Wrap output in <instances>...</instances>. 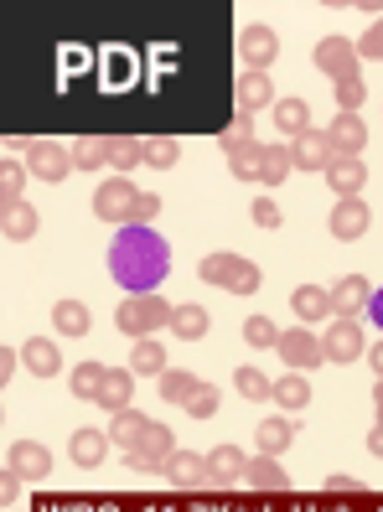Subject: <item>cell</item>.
<instances>
[{
    "mask_svg": "<svg viewBox=\"0 0 383 512\" xmlns=\"http://www.w3.org/2000/svg\"><path fill=\"white\" fill-rule=\"evenodd\" d=\"M109 275L125 295H156V285L171 275V244L156 228L130 223L109 244Z\"/></svg>",
    "mask_w": 383,
    "mask_h": 512,
    "instance_id": "cell-1",
    "label": "cell"
},
{
    "mask_svg": "<svg viewBox=\"0 0 383 512\" xmlns=\"http://www.w3.org/2000/svg\"><path fill=\"white\" fill-rule=\"evenodd\" d=\"M114 326H120L125 337H135V342L156 337L161 326H171V300H161V295H125L120 311H114Z\"/></svg>",
    "mask_w": 383,
    "mask_h": 512,
    "instance_id": "cell-2",
    "label": "cell"
},
{
    "mask_svg": "<svg viewBox=\"0 0 383 512\" xmlns=\"http://www.w3.org/2000/svg\"><path fill=\"white\" fill-rule=\"evenodd\" d=\"M202 280L223 285L233 295H254L259 290V264H249L244 254H208L202 259Z\"/></svg>",
    "mask_w": 383,
    "mask_h": 512,
    "instance_id": "cell-3",
    "label": "cell"
},
{
    "mask_svg": "<svg viewBox=\"0 0 383 512\" xmlns=\"http://www.w3.org/2000/svg\"><path fill=\"white\" fill-rule=\"evenodd\" d=\"M275 352L290 363V373H311V368L327 363V347H321V337H311V326H290V331H280Z\"/></svg>",
    "mask_w": 383,
    "mask_h": 512,
    "instance_id": "cell-4",
    "label": "cell"
},
{
    "mask_svg": "<svg viewBox=\"0 0 383 512\" xmlns=\"http://www.w3.org/2000/svg\"><path fill=\"white\" fill-rule=\"evenodd\" d=\"M135 202H140V192L125 182V176H114V182H99V192H94V213H99V223H125V228H130Z\"/></svg>",
    "mask_w": 383,
    "mask_h": 512,
    "instance_id": "cell-5",
    "label": "cell"
},
{
    "mask_svg": "<svg viewBox=\"0 0 383 512\" xmlns=\"http://www.w3.org/2000/svg\"><path fill=\"white\" fill-rule=\"evenodd\" d=\"M26 171L37 176V182H63V176L73 171V150H63L57 140H32L26 145Z\"/></svg>",
    "mask_w": 383,
    "mask_h": 512,
    "instance_id": "cell-6",
    "label": "cell"
},
{
    "mask_svg": "<svg viewBox=\"0 0 383 512\" xmlns=\"http://www.w3.org/2000/svg\"><path fill=\"white\" fill-rule=\"evenodd\" d=\"M321 347H327V363H358V357H368V342H363V326L358 321H332L327 337H321Z\"/></svg>",
    "mask_w": 383,
    "mask_h": 512,
    "instance_id": "cell-7",
    "label": "cell"
},
{
    "mask_svg": "<svg viewBox=\"0 0 383 512\" xmlns=\"http://www.w3.org/2000/svg\"><path fill=\"white\" fill-rule=\"evenodd\" d=\"M239 57H244V73H270V63L280 57V37L270 32V26H244Z\"/></svg>",
    "mask_w": 383,
    "mask_h": 512,
    "instance_id": "cell-8",
    "label": "cell"
},
{
    "mask_svg": "<svg viewBox=\"0 0 383 512\" xmlns=\"http://www.w3.org/2000/svg\"><path fill=\"white\" fill-rule=\"evenodd\" d=\"M358 63H363L358 42H347V37H321V42H316V68L327 73L332 83H337V78H352V73H358Z\"/></svg>",
    "mask_w": 383,
    "mask_h": 512,
    "instance_id": "cell-9",
    "label": "cell"
},
{
    "mask_svg": "<svg viewBox=\"0 0 383 512\" xmlns=\"http://www.w3.org/2000/svg\"><path fill=\"white\" fill-rule=\"evenodd\" d=\"M327 140L337 150V161H363V145H368V125L363 114H337L327 125Z\"/></svg>",
    "mask_w": 383,
    "mask_h": 512,
    "instance_id": "cell-10",
    "label": "cell"
},
{
    "mask_svg": "<svg viewBox=\"0 0 383 512\" xmlns=\"http://www.w3.org/2000/svg\"><path fill=\"white\" fill-rule=\"evenodd\" d=\"M290 161H296L301 171H327L337 161V150H332L327 130H306V135L290 140Z\"/></svg>",
    "mask_w": 383,
    "mask_h": 512,
    "instance_id": "cell-11",
    "label": "cell"
},
{
    "mask_svg": "<svg viewBox=\"0 0 383 512\" xmlns=\"http://www.w3.org/2000/svg\"><path fill=\"white\" fill-rule=\"evenodd\" d=\"M6 466H16L21 481H47V476H52V450L37 445V440H16V445L6 450Z\"/></svg>",
    "mask_w": 383,
    "mask_h": 512,
    "instance_id": "cell-12",
    "label": "cell"
},
{
    "mask_svg": "<svg viewBox=\"0 0 383 512\" xmlns=\"http://www.w3.org/2000/svg\"><path fill=\"white\" fill-rule=\"evenodd\" d=\"M368 300H373V285H368L363 275H347V280H337V285H332V316L358 321V316L368 311Z\"/></svg>",
    "mask_w": 383,
    "mask_h": 512,
    "instance_id": "cell-13",
    "label": "cell"
},
{
    "mask_svg": "<svg viewBox=\"0 0 383 512\" xmlns=\"http://www.w3.org/2000/svg\"><path fill=\"white\" fill-rule=\"evenodd\" d=\"M171 456H176V440H171V430H166V425H156L151 435L140 440V450H130L125 461H130V471H161Z\"/></svg>",
    "mask_w": 383,
    "mask_h": 512,
    "instance_id": "cell-14",
    "label": "cell"
},
{
    "mask_svg": "<svg viewBox=\"0 0 383 512\" xmlns=\"http://www.w3.org/2000/svg\"><path fill=\"white\" fill-rule=\"evenodd\" d=\"M171 487H182V492H197V487H213L208 481V456H192V450H176V456L161 466Z\"/></svg>",
    "mask_w": 383,
    "mask_h": 512,
    "instance_id": "cell-15",
    "label": "cell"
},
{
    "mask_svg": "<svg viewBox=\"0 0 383 512\" xmlns=\"http://www.w3.org/2000/svg\"><path fill=\"white\" fill-rule=\"evenodd\" d=\"M368 223H373V213H368V202H363V197H342V202L332 207V233L342 238V244L363 238V233H368Z\"/></svg>",
    "mask_w": 383,
    "mask_h": 512,
    "instance_id": "cell-16",
    "label": "cell"
},
{
    "mask_svg": "<svg viewBox=\"0 0 383 512\" xmlns=\"http://www.w3.org/2000/svg\"><path fill=\"white\" fill-rule=\"evenodd\" d=\"M151 430H156V419H145L140 409H120V414L109 419V440L120 445L125 456H130V450H140V440L151 435Z\"/></svg>",
    "mask_w": 383,
    "mask_h": 512,
    "instance_id": "cell-17",
    "label": "cell"
},
{
    "mask_svg": "<svg viewBox=\"0 0 383 512\" xmlns=\"http://www.w3.org/2000/svg\"><path fill=\"white\" fill-rule=\"evenodd\" d=\"M21 363H26V373L52 378V373H63V347L52 337H32V342H21Z\"/></svg>",
    "mask_w": 383,
    "mask_h": 512,
    "instance_id": "cell-18",
    "label": "cell"
},
{
    "mask_svg": "<svg viewBox=\"0 0 383 512\" xmlns=\"http://www.w3.org/2000/svg\"><path fill=\"white\" fill-rule=\"evenodd\" d=\"M244 466H249V456H244L239 445H218L213 456H208V481H213V487H239Z\"/></svg>",
    "mask_w": 383,
    "mask_h": 512,
    "instance_id": "cell-19",
    "label": "cell"
},
{
    "mask_svg": "<svg viewBox=\"0 0 383 512\" xmlns=\"http://www.w3.org/2000/svg\"><path fill=\"white\" fill-rule=\"evenodd\" d=\"M109 445H114V440H109L104 430H73V440H68V456H73V466L94 471V466H104Z\"/></svg>",
    "mask_w": 383,
    "mask_h": 512,
    "instance_id": "cell-20",
    "label": "cell"
},
{
    "mask_svg": "<svg viewBox=\"0 0 383 512\" xmlns=\"http://www.w3.org/2000/svg\"><path fill=\"white\" fill-rule=\"evenodd\" d=\"M244 487H254V492H290V476L280 471L275 456H249V466H244Z\"/></svg>",
    "mask_w": 383,
    "mask_h": 512,
    "instance_id": "cell-21",
    "label": "cell"
},
{
    "mask_svg": "<svg viewBox=\"0 0 383 512\" xmlns=\"http://www.w3.org/2000/svg\"><path fill=\"white\" fill-rule=\"evenodd\" d=\"M233 99H239L244 114H259L264 104H275V83H270V73H244L239 83H233Z\"/></svg>",
    "mask_w": 383,
    "mask_h": 512,
    "instance_id": "cell-22",
    "label": "cell"
},
{
    "mask_svg": "<svg viewBox=\"0 0 383 512\" xmlns=\"http://www.w3.org/2000/svg\"><path fill=\"white\" fill-rule=\"evenodd\" d=\"M290 311L301 316V326L321 321V316H332V290H321V285H301L296 295H290Z\"/></svg>",
    "mask_w": 383,
    "mask_h": 512,
    "instance_id": "cell-23",
    "label": "cell"
},
{
    "mask_svg": "<svg viewBox=\"0 0 383 512\" xmlns=\"http://www.w3.org/2000/svg\"><path fill=\"white\" fill-rule=\"evenodd\" d=\"M171 331L182 342H202L208 337V311H202L197 300H182V306H171Z\"/></svg>",
    "mask_w": 383,
    "mask_h": 512,
    "instance_id": "cell-24",
    "label": "cell"
},
{
    "mask_svg": "<svg viewBox=\"0 0 383 512\" xmlns=\"http://www.w3.org/2000/svg\"><path fill=\"white\" fill-rule=\"evenodd\" d=\"M130 394H135V373L130 368H109V378L99 388V404L109 414H120V409H130Z\"/></svg>",
    "mask_w": 383,
    "mask_h": 512,
    "instance_id": "cell-25",
    "label": "cell"
},
{
    "mask_svg": "<svg viewBox=\"0 0 383 512\" xmlns=\"http://www.w3.org/2000/svg\"><path fill=\"white\" fill-rule=\"evenodd\" d=\"M275 130L290 135V140L306 135L311 130V104L306 99H275Z\"/></svg>",
    "mask_w": 383,
    "mask_h": 512,
    "instance_id": "cell-26",
    "label": "cell"
},
{
    "mask_svg": "<svg viewBox=\"0 0 383 512\" xmlns=\"http://www.w3.org/2000/svg\"><path fill=\"white\" fill-rule=\"evenodd\" d=\"M0 233H6L11 244H26V238L37 233V207H32V202H16V207H6V213H0Z\"/></svg>",
    "mask_w": 383,
    "mask_h": 512,
    "instance_id": "cell-27",
    "label": "cell"
},
{
    "mask_svg": "<svg viewBox=\"0 0 383 512\" xmlns=\"http://www.w3.org/2000/svg\"><path fill=\"white\" fill-rule=\"evenodd\" d=\"M130 373H135V378H151V373L161 378V373H166V347H161L156 337L135 342V347H130Z\"/></svg>",
    "mask_w": 383,
    "mask_h": 512,
    "instance_id": "cell-28",
    "label": "cell"
},
{
    "mask_svg": "<svg viewBox=\"0 0 383 512\" xmlns=\"http://www.w3.org/2000/svg\"><path fill=\"white\" fill-rule=\"evenodd\" d=\"M228 171L239 176V182H264V140H249L244 150H233Z\"/></svg>",
    "mask_w": 383,
    "mask_h": 512,
    "instance_id": "cell-29",
    "label": "cell"
},
{
    "mask_svg": "<svg viewBox=\"0 0 383 512\" xmlns=\"http://www.w3.org/2000/svg\"><path fill=\"white\" fill-rule=\"evenodd\" d=\"M327 182H332L337 197H358L363 182H368V171H363V161H332L327 166Z\"/></svg>",
    "mask_w": 383,
    "mask_h": 512,
    "instance_id": "cell-30",
    "label": "cell"
},
{
    "mask_svg": "<svg viewBox=\"0 0 383 512\" xmlns=\"http://www.w3.org/2000/svg\"><path fill=\"white\" fill-rule=\"evenodd\" d=\"M254 435H259V456H280V450L296 440V425H290L285 414H275V419H264Z\"/></svg>",
    "mask_w": 383,
    "mask_h": 512,
    "instance_id": "cell-31",
    "label": "cell"
},
{
    "mask_svg": "<svg viewBox=\"0 0 383 512\" xmlns=\"http://www.w3.org/2000/svg\"><path fill=\"white\" fill-rule=\"evenodd\" d=\"M197 388H202L197 373H182V368H166V373H161V399H166V404H182V409H187V399L197 394Z\"/></svg>",
    "mask_w": 383,
    "mask_h": 512,
    "instance_id": "cell-32",
    "label": "cell"
},
{
    "mask_svg": "<svg viewBox=\"0 0 383 512\" xmlns=\"http://www.w3.org/2000/svg\"><path fill=\"white\" fill-rule=\"evenodd\" d=\"M52 321H57V337H83V331H88V306H83V300H57Z\"/></svg>",
    "mask_w": 383,
    "mask_h": 512,
    "instance_id": "cell-33",
    "label": "cell"
},
{
    "mask_svg": "<svg viewBox=\"0 0 383 512\" xmlns=\"http://www.w3.org/2000/svg\"><path fill=\"white\" fill-rule=\"evenodd\" d=\"M104 378H109V368H104V363H78L68 383H73V394H78V399L99 404V388H104Z\"/></svg>",
    "mask_w": 383,
    "mask_h": 512,
    "instance_id": "cell-34",
    "label": "cell"
},
{
    "mask_svg": "<svg viewBox=\"0 0 383 512\" xmlns=\"http://www.w3.org/2000/svg\"><path fill=\"white\" fill-rule=\"evenodd\" d=\"M270 399H280V409H306L311 404V383H306V373H285L280 383H275V394Z\"/></svg>",
    "mask_w": 383,
    "mask_h": 512,
    "instance_id": "cell-35",
    "label": "cell"
},
{
    "mask_svg": "<svg viewBox=\"0 0 383 512\" xmlns=\"http://www.w3.org/2000/svg\"><path fill=\"white\" fill-rule=\"evenodd\" d=\"M109 166H114V171H130V166H145V140H130V135H114V140H109Z\"/></svg>",
    "mask_w": 383,
    "mask_h": 512,
    "instance_id": "cell-36",
    "label": "cell"
},
{
    "mask_svg": "<svg viewBox=\"0 0 383 512\" xmlns=\"http://www.w3.org/2000/svg\"><path fill=\"white\" fill-rule=\"evenodd\" d=\"M363 73H352V78H337L332 83V99H337V114H358V104H363Z\"/></svg>",
    "mask_w": 383,
    "mask_h": 512,
    "instance_id": "cell-37",
    "label": "cell"
},
{
    "mask_svg": "<svg viewBox=\"0 0 383 512\" xmlns=\"http://www.w3.org/2000/svg\"><path fill=\"white\" fill-rule=\"evenodd\" d=\"M73 166H78V171L109 166V140H73Z\"/></svg>",
    "mask_w": 383,
    "mask_h": 512,
    "instance_id": "cell-38",
    "label": "cell"
},
{
    "mask_svg": "<svg viewBox=\"0 0 383 512\" xmlns=\"http://www.w3.org/2000/svg\"><path fill=\"white\" fill-rule=\"evenodd\" d=\"M21 192H26V166H16V161H0V202L16 207V202H26Z\"/></svg>",
    "mask_w": 383,
    "mask_h": 512,
    "instance_id": "cell-39",
    "label": "cell"
},
{
    "mask_svg": "<svg viewBox=\"0 0 383 512\" xmlns=\"http://www.w3.org/2000/svg\"><path fill=\"white\" fill-rule=\"evenodd\" d=\"M233 388H239V394H244V399H254V404L275 394V383H270V378H264L259 368H239V373H233Z\"/></svg>",
    "mask_w": 383,
    "mask_h": 512,
    "instance_id": "cell-40",
    "label": "cell"
},
{
    "mask_svg": "<svg viewBox=\"0 0 383 512\" xmlns=\"http://www.w3.org/2000/svg\"><path fill=\"white\" fill-rule=\"evenodd\" d=\"M290 145H264V187H275V182H285L290 176Z\"/></svg>",
    "mask_w": 383,
    "mask_h": 512,
    "instance_id": "cell-41",
    "label": "cell"
},
{
    "mask_svg": "<svg viewBox=\"0 0 383 512\" xmlns=\"http://www.w3.org/2000/svg\"><path fill=\"white\" fill-rule=\"evenodd\" d=\"M249 140H254V114H244V109H239V114L228 119V130H223V140H218V145L233 156V150H244Z\"/></svg>",
    "mask_w": 383,
    "mask_h": 512,
    "instance_id": "cell-42",
    "label": "cell"
},
{
    "mask_svg": "<svg viewBox=\"0 0 383 512\" xmlns=\"http://www.w3.org/2000/svg\"><path fill=\"white\" fill-rule=\"evenodd\" d=\"M176 156H182V145H176V140H166V135H156V140H145V166H156V171H166V166H176Z\"/></svg>",
    "mask_w": 383,
    "mask_h": 512,
    "instance_id": "cell-43",
    "label": "cell"
},
{
    "mask_svg": "<svg viewBox=\"0 0 383 512\" xmlns=\"http://www.w3.org/2000/svg\"><path fill=\"white\" fill-rule=\"evenodd\" d=\"M244 342H249V347H275V342H280V326H275L270 316H249V321H244Z\"/></svg>",
    "mask_w": 383,
    "mask_h": 512,
    "instance_id": "cell-44",
    "label": "cell"
},
{
    "mask_svg": "<svg viewBox=\"0 0 383 512\" xmlns=\"http://www.w3.org/2000/svg\"><path fill=\"white\" fill-rule=\"evenodd\" d=\"M187 414H192V419H208V414H218V388H213V383H202L197 394L187 399Z\"/></svg>",
    "mask_w": 383,
    "mask_h": 512,
    "instance_id": "cell-45",
    "label": "cell"
},
{
    "mask_svg": "<svg viewBox=\"0 0 383 512\" xmlns=\"http://www.w3.org/2000/svg\"><path fill=\"white\" fill-rule=\"evenodd\" d=\"M358 57H373V63H383V16L358 37Z\"/></svg>",
    "mask_w": 383,
    "mask_h": 512,
    "instance_id": "cell-46",
    "label": "cell"
},
{
    "mask_svg": "<svg viewBox=\"0 0 383 512\" xmlns=\"http://www.w3.org/2000/svg\"><path fill=\"white\" fill-rule=\"evenodd\" d=\"M156 213H161V197H156V192H140V202H135V218H130V223H140V228H145Z\"/></svg>",
    "mask_w": 383,
    "mask_h": 512,
    "instance_id": "cell-47",
    "label": "cell"
},
{
    "mask_svg": "<svg viewBox=\"0 0 383 512\" xmlns=\"http://www.w3.org/2000/svg\"><path fill=\"white\" fill-rule=\"evenodd\" d=\"M254 223H259V228H280V207H275L270 197H259V202H254Z\"/></svg>",
    "mask_w": 383,
    "mask_h": 512,
    "instance_id": "cell-48",
    "label": "cell"
},
{
    "mask_svg": "<svg viewBox=\"0 0 383 512\" xmlns=\"http://www.w3.org/2000/svg\"><path fill=\"white\" fill-rule=\"evenodd\" d=\"M327 492H363V481H358V476H342V471H337V476H327Z\"/></svg>",
    "mask_w": 383,
    "mask_h": 512,
    "instance_id": "cell-49",
    "label": "cell"
},
{
    "mask_svg": "<svg viewBox=\"0 0 383 512\" xmlns=\"http://www.w3.org/2000/svg\"><path fill=\"white\" fill-rule=\"evenodd\" d=\"M16 487H21V471H16V466H6V476H0V497L16 502Z\"/></svg>",
    "mask_w": 383,
    "mask_h": 512,
    "instance_id": "cell-50",
    "label": "cell"
},
{
    "mask_svg": "<svg viewBox=\"0 0 383 512\" xmlns=\"http://www.w3.org/2000/svg\"><path fill=\"white\" fill-rule=\"evenodd\" d=\"M363 316H368V321L383 331V290H373V300H368V311H363Z\"/></svg>",
    "mask_w": 383,
    "mask_h": 512,
    "instance_id": "cell-51",
    "label": "cell"
},
{
    "mask_svg": "<svg viewBox=\"0 0 383 512\" xmlns=\"http://www.w3.org/2000/svg\"><path fill=\"white\" fill-rule=\"evenodd\" d=\"M368 456H378V461H383V425L368 435Z\"/></svg>",
    "mask_w": 383,
    "mask_h": 512,
    "instance_id": "cell-52",
    "label": "cell"
},
{
    "mask_svg": "<svg viewBox=\"0 0 383 512\" xmlns=\"http://www.w3.org/2000/svg\"><path fill=\"white\" fill-rule=\"evenodd\" d=\"M368 363H373V373H378V383H383V342L368 347Z\"/></svg>",
    "mask_w": 383,
    "mask_h": 512,
    "instance_id": "cell-53",
    "label": "cell"
},
{
    "mask_svg": "<svg viewBox=\"0 0 383 512\" xmlns=\"http://www.w3.org/2000/svg\"><path fill=\"white\" fill-rule=\"evenodd\" d=\"M373 409H378V425H383V383L373 388Z\"/></svg>",
    "mask_w": 383,
    "mask_h": 512,
    "instance_id": "cell-54",
    "label": "cell"
}]
</instances>
